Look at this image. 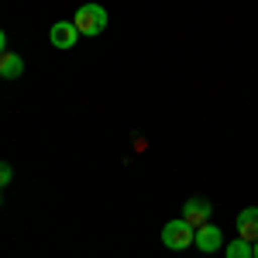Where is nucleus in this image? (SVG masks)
Listing matches in <instances>:
<instances>
[{"label": "nucleus", "mask_w": 258, "mask_h": 258, "mask_svg": "<svg viewBox=\"0 0 258 258\" xmlns=\"http://www.w3.org/2000/svg\"><path fill=\"white\" fill-rule=\"evenodd\" d=\"M73 24H76V31L80 35H103L107 31V11L100 7V4H83L80 11L73 14Z\"/></svg>", "instance_id": "1"}, {"label": "nucleus", "mask_w": 258, "mask_h": 258, "mask_svg": "<svg viewBox=\"0 0 258 258\" xmlns=\"http://www.w3.org/2000/svg\"><path fill=\"white\" fill-rule=\"evenodd\" d=\"M193 238H197V227H189L186 220H169L165 227H162V244L165 248H172V251H182V248H189L193 244Z\"/></svg>", "instance_id": "2"}, {"label": "nucleus", "mask_w": 258, "mask_h": 258, "mask_svg": "<svg viewBox=\"0 0 258 258\" xmlns=\"http://www.w3.org/2000/svg\"><path fill=\"white\" fill-rule=\"evenodd\" d=\"M182 220H186L189 227H203V224H210V203H207L203 197L186 200V207H182Z\"/></svg>", "instance_id": "3"}, {"label": "nucleus", "mask_w": 258, "mask_h": 258, "mask_svg": "<svg viewBox=\"0 0 258 258\" xmlns=\"http://www.w3.org/2000/svg\"><path fill=\"white\" fill-rule=\"evenodd\" d=\"M48 38H52L55 48L66 52V48H73V45H76L80 31H76V24H73V21H55V24H52V31H48Z\"/></svg>", "instance_id": "4"}, {"label": "nucleus", "mask_w": 258, "mask_h": 258, "mask_svg": "<svg viewBox=\"0 0 258 258\" xmlns=\"http://www.w3.org/2000/svg\"><path fill=\"white\" fill-rule=\"evenodd\" d=\"M193 244H197L200 251H217L220 244H224V231L220 227H214V224H203V227H197V238H193Z\"/></svg>", "instance_id": "5"}, {"label": "nucleus", "mask_w": 258, "mask_h": 258, "mask_svg": "<svg viewBox=\"0 0 258 258\" xmlns=\"http://www.w3.org/2000/svg\"><path fill=\"white\" fill-rule=\"evenodd\" d=\"M238 234L244 241H258V207H244L238 214Z\"/></svg>", "instance_id": "6"}, {"label": "nucleus", "mask_w": 258, "mask_h": 258, "mask_svg": "<svg viewBox=\"0 0 258 258\" xmlns=\"http://www.w3.org/2000/svg\"><path fill=\"white\" fill-rule=\"evenodd\" d=\"M21 73H24V59L14 52H4L0 55V80H18Z\"/></svg>", "instance_id": "7"}, {"label": "nucleus", "mask_w": 258, "mask_h": 258, "mask_svg": "<svg viewBox=\"0 0 258 258\" xmlns=\"http://www.w3.org/2000/svg\"><path fill=\"white\" fill-rule=\"evenodd\" d=\"M227 258H251V241H244V238L231 241L227 244Z\"/></svg>", "instance_id": "8"}, {"label": "nucleus", "mask_w": 258, "mask_h": 258, "mask_svg": "<svg viewBox=\"0 0 258 258\" xmlns=\"http://www.w3.org/2000/svg\"><path fill=\"white\" fill-rule=\"evenodd\" d=\"M11 179H14V169H11L7 162H0V189H4V186H11Z\"/></svg>", "instance_id": "9"}, {"label": "nucleus", "mask_w": 258, "mask_h": 258, "mask_svg": "<svg viewBox=\"0 0 258 258\" xmlns=\"http://www.w3.org/2000/svg\"><path fill=\"white\" fill-rule=\"evenodd\" d=\"M7 52V35H4V28H0V55Z\"/></svg>", "instance_id": "10"}, {"label": "nucleus", "mask_w": 258, "mask_h": 258, "mask_svg": "<svg viewBox=\"0 0 258 258\" xmlns=\"http://www.w3.org/2000/svg\"><path fill=\"white\" fill-rule=\"evenodd\" d=\"M251 258H258V241H251Z\"/></svg>", "instance_id": "11"}]
</instances>
